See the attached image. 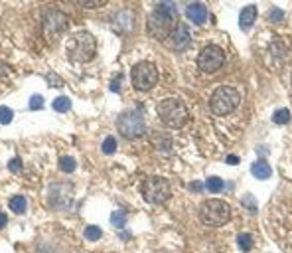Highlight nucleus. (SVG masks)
Wrapping results in <instances>:
<instances>
[{
    "label": "nucleus",
    "instance_id": "7",
    "mask_svg": "<svg viewBox=\"0 0 292 253\" xmlns=\"http://www.w3.org/2000/svg\"><path fill=\"white\" fill-rule=\"evenodd\" d=\"M130 81L138 91H148L158 81V69L152 62H140L130 71Z\"/></svg>",
    "mask_w": 292,
    "mask_h": 253
},
{
    "label": "nucleus",
    "instance_id": "29",
    "mask_svg": "<svg viewBox=\"0 0 292 253\" xmlns=\"http://www.w3.org/2000/svg\"><path fill=\"white\" fill-rule=\"evenodd\" d=\"M282 20V10H270V22H280Z\"/></svg>",
    "mask_w": 292,
    "mask_h": 253
},
{
    "label": "nucleus",
    "instance_id": "1",
    "mask_svg": "<svg viewBox=\"0 0 292 253\" xmlns=\"http://www.w3.org/2000/svg\"><path fill=\"white\" fill-rule=\"evenodd\" d=\"M176 20H178V10L172 2H160L156 4V8L150 12L146 28L148 34L156 40H166L172 36V32L176 30Z\"/></svg>",
    "mask_w": 292,
    "mask_h": 253
},
{
    "label": "nucleus",
    "instance_id": "13",
    "mask_svg": "<svg viewBox=\"0 0 292 253\" xmlns=\"http://www.w3.org/2000/svg\"><path fill=\"white\" fill-rule=\"evenodd\" d=\"M186 16L194 22V24H198V26H202L205 20H207V8H205V4L204 2H192V4H188V8H186Z\"/></svg>",
    "mask_w": 292,
    "mask_h": 253
},
{
    "label": "nucleus",
    "instance_id": "12",
    "mask_svg": "<svg viewBox=\"0 0 292 253\" xmlns=\"http://www.w3.org/2000/svg\"><path fill=\"white\" fill-rule=\"evenodd\" d=\"M190 44H192V36H190L188 26L178 24V26H176V30H174V32H172V36H170V46H172V50L182 52V50H188V48H190Z\"/></svg>",
    "mask_w": 292,
    "mask_h": 253
},
{
    "label": "nucleus",
    "instance_id": "17",
    "mask_svg": "<svg viewBox=\"0 0 292 253\" xmlns=\"http://www.w3.org/2000/svg\"><path fill=\"white\" fill-rule=\"evenodd\" d=\"M52 107H54V111H58V113H67V111L71 109V99L65 97V95L56 97L54 103H52Z\"/></svg>",
    "mask_w": 292,
    "mask_h": 253
},
{
    "label": "nucleus",
    "instance_id": "33",
    "mask_svg": "<svg viewBox=\"0 0 292 253\" xmlns=\"http://www.w3.org/2000/svg\"><path fill=\"white\" fill-rule=\"evenodd\" d=\"M6 221H8V218H6L2 212H0V227H4V225H6Z\"/></svg>",
    "mask_w": 292,
    "mask_h": 253
},
{
    "label": "nucleus",
    "instance_id": "16",
    "mask_svg": "<svg viewBox=\"0 0 292 253\" xmlns=\"http://www.w3.org/2000/svg\"><path fill=\"white\" fill-rule=\"evenodd\" d=\"M10 210H12L14 214H24V212L28 210L26 198H24V196H12V198H10Z\"/></svg>",
    "mask_w": 292,
    "mask_h": 253
},
{
    "label": "nucleus",
    "instance_id": "15",
    "mask_svg": "<svg viewBox=\"0 0 292 253\" xmlns=\"http://www.w3.org/2000/svg\"><path fill=\"white\" fill-rule=\"evenodd\" d=\"M251 172H253L255 178H259V180H266V178H270L272 168H270V164H268L266 160H257V162H253Z\"/></svg>",
    "mask_w": 292,
    "mask_h": 253
},
{
    "label": "nucleus",
    "instance_id": "10",
    "mask_svg": "<svg viewBox=\"0 0 292 253\" xmlns=\"http://www.w3.org/2000/svg\"><path fill=\"white\" fill-rule=\"evenodd\" d=\"M225 63V52L219 46H205L198 56V67L204 73H215Z\"/></svg>",
    "mask_w": 292,
    "mask_h": 253
},
{
    "label": "nucleus",
    "instance_id": "2",
    "mask_svg": "<svg viewBox=\"0 0 292 253\" xmlns=\"http://www.w3.org/2000/svg\"><path fill=\"white\" fill-rule=\"evenodd\" d=\"M65 52H67V58L75 63H85L89 62L95 52H97V42H95V36L85 32V30H79L75 32L69 40H67V46H65Z\"/></svg>",
    "mask_w": 292,
    "mask_h": 253
},
{
    "label": "nucleus",
    "instance_id": "24",
    "mask_svg": "<svg viewBox=\"0 0 292 253\" xmlns=\"http://www.w3.org/2000/svg\"><path fill=\"white\" fill-rule=\"evenodd\" d=\"M12 119H14V113H12L10 107H0V123H2V125H8Z\"/></svg>",
    "mask_w": 292,
    "mask_h": 253
},
{
    "label": "nucleus",
    "instance_id": "30",
    "mask_svg": "<svg viewBox=\"0 0 292 253\" xmlns=\"http://www.w3.org/2000/svg\"><path fill=\"white\" fill-rule=\"evenodd\" d=\"M111 89H113V91H118V89H120V75H118V77H115V81H113Z\"/></svg>",
    "mask_w": 292,
    "mask_h": 253
},
{
    "label": "nucleus",
    "instance_id": "28",
    "mask_svg": "<svg viewBox=\"0 0 292 253\" xmlns=\"http://www.w3.org/2000/svg\"><path fill=\"white\" fill-rule=\"evenodd\" d=\"M8 168H10L12 172H18V170L22 168V160H20V158H14V160H10V164H8Z\"/></svg>",
    "mask_w": 292,
    "mask_h": 253
},
{
    "label": "nucleus",
    "instance_id": "3",
    "mask_svg": "<svg viewBox=\"0 0 292 253\" xmlns=\"http://www.w3.org/2000/svg\"><path fill=\"white\" fill-rule=\"evenodd\" d=\"M160 121L170 126V129H182V126L188 123L190 113L186 109V105L178 99H162L156 107Z\"/></svg>",
    "mask_w": 292,
    "mask_h": 253
},
{
    "label": "nucleus",
    "instance_id": "34",
    "mask_svg": "<svg viewBox=\"0 0 292 253\" xmlns=\"http://www.w3.org/2000/svg\"><path fill=\"white\" fill-rule=\"evenodd\" d=\"M290 81H292V77H290Z\"/></svg>",
    "mask_w": 292,
    "mask_h": 253
},
{
    "label": "nucleus",
    "instance_id": "14",
    "mask_svg": "<svg viewBox=\"0 0 292 253\" xmlns=\"http://www.w3.org/2000/svg\"><path fill=\"white\" fill-rule=\"evenodd\" d=\"M255 20H257V6H245L239 14V26L243 30H247L255 24Z\"/></svg>",
    "mask_w": 292,
    "mask_h": 253
},
{
    "label": "nucleus",
    "instance_id": "5",
    "mask_svg": "<svg viewBox=\"0 0 292 253\" xmlns=\"http://www.w3.org/2000/svg\"><path fill=\"white\" fill-rule=\"evenodd\" d=\"M200 218L205 225L211 227H221L229 221L231 210L225 200H205L200 208Z\"/></svg>",
    "mask_w": 292,
    "mask_h": 253
},
{
    "label": "nucleus",
    "instance_id": "22",
    "mask_svg": "<svg viewBox=\"0 0 292 253\" xmlns=\"http://www.w3.org/2000/svg\"><path fill=\"white\" fill-rule=\"evenodd\" d=\"M85 237H87L89 241H97L99 237H103V231H101V227H97V225H87V227H85Z\"/></svg>",
    "mask_w": 292,
    "mask_h": 253
},
{
    "label": "nucleus",
    "instance_id": "27",
    "mask_svg": "<svg viewBox=\"0 0 292 253\" xmlns=\"http://www.w3.org/2000/svg\"><path fill=\"white\" fill-rule=\"evenodd\" d=\"M44 107V97L42 95H32V99H30V109L32 111H38V109H42Z\"/></svg>",
    "mask_w": 292,
    "mask_h": 253
},
{
    "label": "nucleus",
    "instance_id": "6",
    "mask_svg": "<svg viewBox=\"0 0 292 253\" xmlns=\"http://www.w3.org/2000/svg\"><path fill=\"white\" fill-rule=\"evenodd\" d=\"M117 126H118V133L126 139H138L146 133V123L144 117L138 111H124L118 115L117 119Z\"/></svg>",
    "mask_w": 292,
    "mask_h": 253
},
{
    "label": "nucleus",
    "instance_id": "31",
    "mask_svg": "<svg viewBox=\"0 0 292 253\" xmlns=\"http://www.w3.org/2000/svg\"><path fill=\"white\" fill-rule=\"evenodd\" d=\"M190 188H192L194 192H202V182H192Z\"/></svg>",
    "mask_w": 292,
    "mask_h": 253
},
{
    "label": "nucleus",
    "instance_id": "4",
    "mask_svg": "<svg viewBox=\"0 0 292 253\" xmlns=\"http://www.w3.org/2000/svg\"><path fill=\"white\" fill-rule=\"evenodd\" d=\"M241 103V95L237 89L229 87V85H223V87H217L209 99V109L213 115L217 117H223V115H229L233 113Z\"/></svg>",
    "mask_w": 292,
    "mask_h": 253
},
{
    "label": "nucleus",
    "instance_id": "32",
    "mask_svg": "<svg viewBox=\"0 0 292 253\" xmlns=\"http://www.w3.org/2000/svg\"><path fill=\"white\" fill-rule=\"evenodd\" d=\"M227 162H229V164H239V158H237L235 155H231V157H227Z\"/></svg>",
    "mask_w": 292,
    "mask_h": 253
},
{
    "label": "nucleus",
    "instance_id": "8",
    "mask_svg": "<svg viewBox=\"0 0 292 253\" xmlns=\"http://www.w3.org/2000/svg\"><path fill=\"white\" fill-rule=\"evenodd\" d=\"M170 194H172L170 182L162 176H152L142 184V196L150 204H164L170 198Z\"/></svg>",
    "mask_w": 292,
    "mask_h": 253
},
{
    "label": "nucleus",
    "instance_id": "26",
    "mask_svg": "<svg viewBox=\"0 0 292 253\" xmlns=\"http://www.w3.org/2000/svg\"><path fill=\"white\" fill-rule=\"evenodd\" d=\"M156 139H160V143H156V147L158 149H162V151H170L172 149V141H170V137H164V135H154Z\"/></svg>",
    "mask_w": 292,
    "mask_h": 253
},
{
    "label": "nucleus",
    "instance_id": "25",
    "mask_svg": "<svg viewBox=\"0 0 292 253\" xmlns=\"http://www.w3.org/2000/svg\"><path fill=\"white\" fill-rule=\"evenodd\" d=\"M111 221H113L115 227H124V223H126V216H124V212H115V214L111 216Z\"/></svg>",
    "mask_w": 292,
    "mask_h": 253
},
{
    "label": "nucleus",
    "instance_id": "9",
    "mask_svg": "<svg viewBox=\"0 0 292 253\" xmlns=\"http://www.w3.org/2000/svg\"><path fill=\"white\" fill-rule=\"evenodd\" d=\"M69 26V20L63 12L59 10H50L46 16H44V38L48 42H56L61 38V34L67 30Z\"/></svg>",
    "mask_w": 292,
    "mask_h": 253
},
{
    "label": "nucleus",
    "instance_id": "11",
    "mask_svg": "<svg viewBox=\"0 0 292 253\" xmlns=\"http://www.w3.org/2000/svg\"><path fill=\"white\" fill-rule=\"evenodd\" d=\"M132 24H134V16L130 10H120L111 18V26L117 34H128L132 30Z\"/></svg>",
    "mask_w": 292,
    "mask_h": 253
},
{
    "label": "nucleus",
    "instance_id": "19",
    "mask_svg": "<svg viewBox=\"0 0 292 253\" xmlns=\"http://www.w3.org/2000/svg\"><path fill=\"white\" fill-rule=\"evenodd\" d=\"M237 245H239L243 251H251V249H253V237H251L249 233H239Z\"/></svg>",
    "mask_w": 292,
    "mask_h": 253
},
{
    "label": "nucleus",
    "instance_id": "18",
    "mask_svg": "<svg viewBox=\"0 0 292 253\" xmlns=\"http://www.w3.org/2000/svg\"><path fill=\"white\" fill-rule=\"evenodd\" d=\"M223 186H225V184H223V180H221V178H217V176H209V178L205 180V188H207L209 192H213V194H215V192H221V190H223Z\"/></svg>",
    "mask_w": 292,
    "mask_h": 253
},
{
    "label": "nucleus",
    "instance_id": "23",
    "mask_svg": "<svg viewBox=\"0 0 292 253\" xmlns=\"http://www.w3.org/2000/svg\"><path fill=\"white\" fill-rule=\"evenodd\" d=\"M115 151H117V141H115V137H107L105 143H103V153H105V155H115Z\"/></svg>",
    "mask_w": 292,
    "mask_h": 253
},
{
    "label": "nucleus",
    "instance_id": "21",
    "mask_svg": "<svg viewBox=\"0 0 292 253\" xmlns=\"http://www.w3.org/2000/svg\"><path fill=\"white\" fill-rule=\"evenodd\" d=\"M75 166H77L75 158H71V157H61V158H59V168H61L63 172H73Z\"/></svg>",
    "mask_w": 292,
    "mask_h": 253
},
{
    "label": "nucleus",
    "instance_id": "20",
    "mask_svg": "<svg viewBox=\"0 0 292 253\" xmlns=\"http://www.w3.org/2000/svg\"><path fill=\"white\" fill-rule=\"evenodd\" d=\"M272 121H274L276 125H286V123L290 121V111H288V109H278V111L272 115Z\"/></svg>",
    "mask_w": 292,
    "mask_h": 253
}]
</instances>
